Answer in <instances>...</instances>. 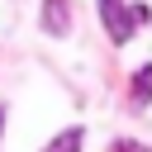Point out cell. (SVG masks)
Listing matches in <instances>:
<instances>
[{"label":"cell","mask_w":152,"mask_h":152,"mask_svg":"<svg viewBox=\"0 0 152 152\" xmlns=\"http://www.w3.org/2000/svg\"><path fill=\"white\" fill-rule=\"evenodd\" d=\"M128 100H133V104H147V100H152V62L138 66V76H133V86H128Z\"/></svg>","instance_id":"3957f363"},{"label":"cell","mask_w":152,"mask_h":152,"mask_svg":"<svg viewBox=\"0 0 152 152\" xmlns=\"http://www.w3.org/2000/svg\"><path fill=\"white\" fill-rule=\"evenodd\" d=\"M43 28H48V33H66V28H71L66 0H48V10H43Z\"/></svg>","instance_id":"7a4b0ae2"},{"label":"cell","mask_w":152,"mask_h":152,"mask_svg":"<svg viewBox=\"0 0 152 152\" xmlns=\"http://www.w3.org/2000/svg\"><path fill=\"white\" fill-rule=\"evenodd\" d=\"M109 152H147V147H142V142H114Z\"/></svg>","instance_id":"5b68a950"},{"label":"cell","mask_w":152,"mask_h":152,"mask_svg":"<svg viewBox=\"0 0 152 152\" xmlns=\"http://www.w3.org/2000/svg\"><path fill=\"white\" fill-rule=\"evenodd\" d=\"M81 142H86V133H81V128H66V133H62V138H52L43 152H81Z\"/></svg>","instance_id":"277c9868"},{"label":"cell","mask_w":152,"mask_h":152,"mask_svg":"<svg viewBox=\"0 0 152 152\" xmlns=\"http://www.w3.org/2000/svg\"><path fill=\"white\" fill-rule=\"evenodd\" d=\"M100 19H104V28H109L114 43H128L133 38V14L124 10V0H100Z\"/></svg>","instance_id":"6da1fadb"},{"label":"cell","mask_w":152,"mask_h":152,"mask_svg":"<svg viewBox=\"0 0 152 152\" xmlns=\"http://www.w3.org/2000/svg\"><path fill=\"white\" fill-rule=\"evenodd\" d=\"M0 128H5V114H0Z\"/></svg>","instance_id":"8992f818"}]
</instances>
